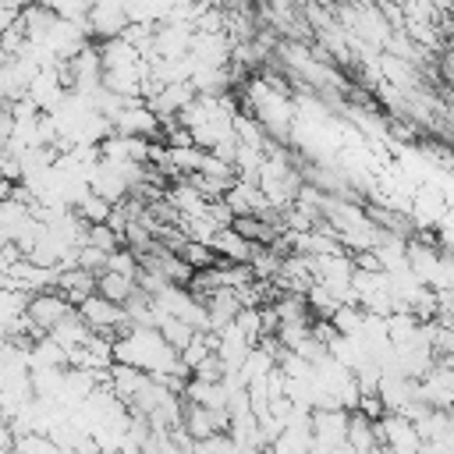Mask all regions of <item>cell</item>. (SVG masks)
<instances>
[{
  "label": "cell",
  "instance_id": "1",
  "mask_svg": "<svg viewBox=\"0 0 454 454\" xmlns=\"http://www.w3.org/2000/svg\"><path fill=\"white\" fill-rule=\"evenodd\" d=\"M78 312L85 316V323H89L92 330L110 333V337H121V333L131 326V319H128L124 305L110 301V298H106V294H99V291H92L89 298H82V301H78Z\"/></svg>",
  "mask_w": 454,
  "mask_h": 454
},
{
  "label": "cell",
  "instance_id": "2",
  "mask_svg": "<svg viewBox=\"0 0 454 454\" xmlns=\"http://www.w3.org/2000/svg\"><path fill=\"white\" fill-rule=\"evenodd\" d=\"M74 309H78V305L67 301L60 291H35V294L28 298V305H25V316L32 319V330L43 337V333H50L60 319H67Z\"/></svg>",
  "mask_w": 454,
  "mask_h": 454
},
{
  "label": "cell",
  "instance_id": "3",
  "mask_svg": "<svg viewBox=\"0 0 454 454\" xmlns=\"http://www.w3.org/2000/svg\"><path fill=\"white\" fill-rule=\"evenodd\" d=\"M348 415H351V408H344V404L312 408V447H319V450L348 447Z\"/></svg>",
  "mask_w": 454,
  "mask_h": 454
},
{
  "label": "cell",
  "instance_id": "4",
  "mask_svg": "<svg viewBox=\"0 0 454 454\" xmlns=\"http://www.w3.org/2000/svg\"><path fill=\"white\" fill-rule=\"evenodd\" d=\"M85 21H89V35L114 39V35H121L131 25V14H128L124 0H92Z\"/></svg>",
  "mask_w": 454,
  "mask_h": 454
},
{
  "label": "cell",
  "instance_id": "5",
  "mask_svg": "<svg viewBox=\"0 0 454 454\" xmlns=\"http://www.w3.org/2000/svg\"><path fill=\"white\" fill-rule=\"evenodd\" d=\"M376 426H380V440L387 450H422V436L408 415L387 411L383 419H376Z\"/></svg>",
  "mask_w": 454,
  "mask_h": 454
},
{
  "label": "cell",
  "instance_id": "6",
  "mask_svg": "<svg viewBox=\"0 0 454 454\" xmlns=\"http://www.w3.org/2000/svg\"><path fill=\"white\" fill-rule=\"evenodd\" d=\"M96 277L99 273H92V270H85V266H78V262H71V266H57V291L67 298V301H82V298H89L92 291H96Z\"/></svg>",
  "mask_w": 454,
  "mask_h": 454
},
{
  "label": "cell",
  "instance_id": "7",
  "mask_svg": "<svg viewBox=\"0 0 454 454\" xmlns=\"http://www.w3.org/2000/svg\"><path fill=\"white\" fill-rule=\"evenodd\" d=\"M209 245H213V252H216L220 259H227V262H248V259H252V248H255V241H248L245 234H238L231 223H227V227H216V234L209 238Z\"/></svg>",
  "mask_w": 454,
  "mask_h": 454
},
{
  "label": "cell",
  "instance_id": "8",
  "mask_svg": "<svg viewBox=\"0 0 454 454\" xmlns=\"http://www.w3.org/2000/svg\"><path fill=\"white\" fill-rule=\"evenodd\" d=\"M376 447H383L376 419H369L365 411L351 408V415H348V450H362L365 454V450H376Z\"/></svg>",
  "mask_w": 454,
  "mask_h": 454
},
{
  "label": "cell",
  "instance_id": "9",
  "mask_svg": "<svg viewBox=\"0 0 454 454\" xmlns=\"http://www.w3.org/2000/svg\"><path fill=\"white\" fill-rule=\"evenodd\" d=\"M96 291L106 294L110 301L124 305V301L138 291V280H135V277H124V273H117V270H103V273L96 277Z\"/></svg>",
  "mask_w": 454,
  "mask_h": 454
},
{
  "label": "cell",
  "instance_id": "10",
  "mask_svg": "<svg viewBox=\"0 0 454 454\" xmlns=\"http://www.w3.org/2000/svg\"><path fill=\"white\" fill-rule=\"evenodd\" d=\"M71 209H74V213H78L85 223H103V220H110L114 202H110V199H103L99 192H92V188H89V192H85V195H82V199H78Z\"/></svg>",
  "mask_w": 454,
  "mask_h": 454
},
{
  "label": "cell",
  "instance_id": "11",
  "mask_svg": "<svg viewBox=\"0 0 454 454\" xmlns=\"http://www.w3.org/2000/svg\"><path fill=\"white\" fill-rule=\"evenodd\" d=\"M234 326L241 330V337L248 344H259V337H262V309L259 305H241L238 316H234Z\"/></svg>",
  "mask_w": 454,
  "mask_h": 454
},
{
  "label": "cell",
  "instance_id": "12",
  "mask_svg": "<svg viewBox=\"0 0 454 454\" xmlns=\"http://www.w3.org/2000/svg\"><path fill=\"white\" fill-rule=\"evenodd\" d=\"M11 103L14 99H0V149L11 142V135H14V110H11Z\"/></svg>",
  "mask_w": 454,
  "mask_h": 454
},
{
  "label": "cell",
  "instance_id": "13",
  "mask_svg": "<svg viewBox=\"0 0 454 454\" xmlns=\"http://www.w3.org/2000/svg\"><path fill=\"white\" fill-rule=\"evenodd\" d=\"M316 4H319V7H326V11H337V4H340V0H316Z\"/></svg>",
  "mask_w": 454,
  "mask_h": 454
},
{
  "label": "cell",
  "instance_id": "14",
  "mask_svg": "<svg viewBox=\"0 0 454 454\" xmlns=\"http://www.w3.org/2000/svg\"><path fill=\"white\" fill-rule=\"evenodd\" d=\"M0 411H4V394H0Z\"/></svg>",
  "mask_w": 454,
  "mask_h": 454
}]
</instances>
